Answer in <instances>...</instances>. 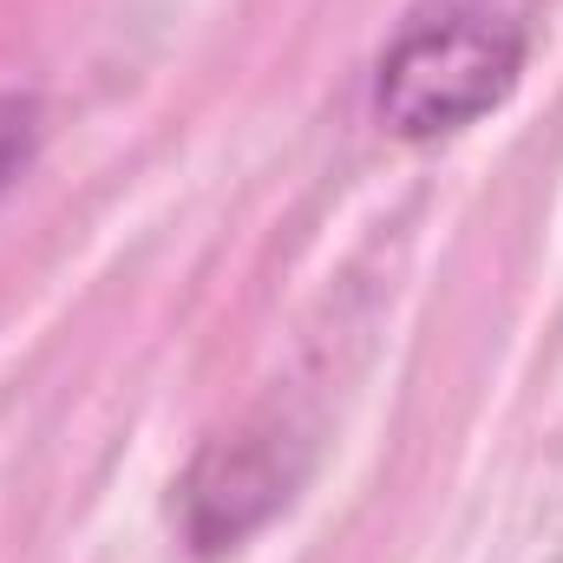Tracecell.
I'll return each instance as SVG.
<instances>
[{"label":"cell","mask_w":563,"mask_h":563,"mask_svg":"<svg viewBox=\"0 0 563 563\" xmlns=\"http://www.w3.org/2000/svg\"><path fill=\"white\" fill-rule=\"evenodd\" d=\"M525 66V33L505 20H432L413 26L374 79V119L394 139L420 144V139H445L472 119H485L492 106H505V92L518 86Z\"/></svg>","instance_id":"cell-1"},{"label":"cell","mask_w":563,"mask_h":563,"mask_svg":"<svg viewBox=\"0 0 563 563\" xmlns=\"http://www.w3.org/2000/svg\"><path fill=\"white\" fill-rule=\"evenodd\" d=\"M288 498V472L269 439H230L217 452H203V465L184 485V511H190V538L203 551L236 544L250 525H263Z\"/></svg>","instance_id":"cell-2"},{"label":"cell","mask_w":563,"mask_h":563,"mask_svg":"<svg viewBox=\"0 0 563 563\" xmlns=\"http://www.w3.org/2000/svg\"><path fill=\"white\" fill-rule=\"evenodd\" d=\"M33 151H40V106L20 92H0V190L33 164Z\"/></svg>","instance_id":"cell-3"}]
</instances>
